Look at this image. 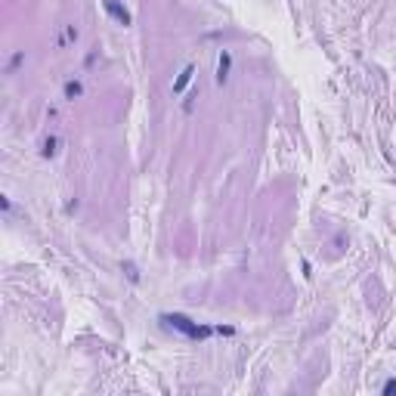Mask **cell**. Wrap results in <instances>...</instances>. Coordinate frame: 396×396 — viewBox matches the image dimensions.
Wrapping results in <instances>:
<instances>
[{"instance_id":"1","label":"cell","mask_w":396,"mask_h":396,"mask_svg":"<svg viewBox=\"0 0 396 396\" xmlns=\"http://www.w3.org/2000/svg\"><path fill=\"white\" fill-rule=\"evenodd\" d=\"M158 322L164 325V328L180 331L183 337H189V341H204V337L217 334V325H201V322H192L189 316H183V313H161V316H158Z\"/></svg>"},{"instance_id":"2","label":"cell","mask_w":396,"mask_h":396,"mask_svg":"<svg viewBox=\"0 0 396 396\" xmlns=\"http://www.w3.org/2000/svg\"><path fill=\"white\" fill-rule=\"evenodd\" d=\"M102 6H105V12H108V16L115 19L118 25H124V28H130V25H133V16L127 12V6L121 3V0H102Z\"/></svg>"},{"instance_id":"3","label":"cell","mask_w":396,"mask_h":396,"mask_svg":"<svg viewBox=\"0 0 396 396\" xmlns=\"http://www.w3.org/2000/svg\"><path fill=\"white\" fill-rule=\"evenodd\" d=\"M229 68H232V53H229V50H223V53H220V59H217V75H214L217 87H223V84L229 81Z\"/></svg>"},{"instance_id":"4","label":"cell","mask_w":396,"mask_h":396,"mask_svg":"<svg viewBox=\"0 0 396 396\" xmlns=\"http://www.w3.org/2000/svg\"><path fill=\"white\" fill-rule=\"evenodd\" d=\"M62 96L68 99V102H75V99H81V96H84V84H81L78 78L65 81V87H62Z\"/></svg>"},{"instance_id":"5","label":"cell","mask_w":396,"mask_h":396,"mask_svg":"<svg viewBox=\"0 0 396 396\" xmlns=\"http://www.w3.org/2000/svg\"><path fill=\"white\" fill-rule=\"evenodd\" d=\"M192 75H195V65H186V68H183L180 78H177V84H174V96H180L183 90L189 87V84H192Z\"/></svg>"},{"instance_id":"6","label":"cell","mask_w":396,"mask_h":396,"mask_svg":"<svg viewBox=\"0 0 396 396\" xmlns=\"http://www.w3.org/2000/svg\"><path fill=\"white\" fill-rule=\"evenodd\" d=\"M56 152H59V136H56V133L40 139V155H44V158H53Z\"/></svg>"},{"instance_id":"7","label":"cell","mask_w":396,"mask_h":396,"mask_svg":"<svg viewBox=\"0 0 396 396\" xmlns=\"http://www.w3.org/2000/svg\"><path fill=\"white\" fill-rule=\"evenodd\" d=\"M68 44H78V28L75 25H65L59 40H56V47H68Z\"/></svg>"},{"instance_id":"8","label":"cell","mask_w":396,"mask_h":396,"mask_svg":"<svg viewBox=\"0 0 396 396\" xmlns=\"http://www.w3.org/2000/svg\"><path fill=\"white\" fill-rule=\"evenodd\" d=\"M25 62V50H19V53H12L9 56V62H6V75H16V68Z\"/></svg>"},{"instance_id":"9","label":"cell","mask_w":396,"mask_h":396,"mask_svg":"<svg viewBox=\"0 0 396 396\" xmlns=\"http://www.w3.org/2000/svg\"><path fill=\"white\" fill-rule=\"evenodd\" d=\"M121 270H124V276H127V279H130V282H133V285H139V270H136V263H130V260H124V266H121Z\"/></svg>"},{"instance_id":"10","label":"cell","mask_w":396,"mask_h":396,"mask_svg":"<svg viewBox=\"0 0 396 396\" xmlns=\"http://www.w3.org/2000/svg\"><path fill=\"white\" fill-rule=\"evenodd\" d=\"M381 393H384V396H393V393H396V378H390L387 384L381 387Z\"/></svg>"},{"instance_id":"11","label":"cell","mask_w":396,"mask_h":396,"mask_svg":"<svg viewBox=\"0 0 396 396\" xmlns=\"http://www.w3.org/2000/svg\"><path fill=\"white\" fill-rule=\"evenodd\" d=\"M217 334H226V337H232V334H235V328H232V325H217Z\"/></svg>"},{"instance_id":"12","label":"cell","mask_w":396,"mask_h":396,"mask_svg":"<svg viewBox=\"0 0 396 396\" xmlns=\"http://www.w3.org/2000/svg\"><path fill=\"white\" fill-rule=\"evenodd\" d=\"M195 99H198V96H195V93H192V96H189V99H186V102H183V111H186V115H189V111H192V108H195Z\"/></svg>"},{"instance_id":"13","label":"cell","mask_w":396,"mask_h":396,"mask_svg":"<svg viewBox=\"0 0 396 396\" xmlns=\"http://www.w3.org/2000/svg\"><path fill=\"white\" fill-rule=\"evenodd\" d=\"M0 207H3V214H12V201H9V198H0Z\"/></svg>"},{"instance_id":"14","label":"cell","mask_w":396,"mask_h":396,"mask_svg":"<svg viewBox=\"0 0 396 396\" xmlns=\"http://www.w3.org/2000/svg\"><path fill=\"white\" fill-rule=\"evenodd\" d=\"M344 245H347V235L337 232V235H334V248H344Z\"/></svg>"}]
</instances>
